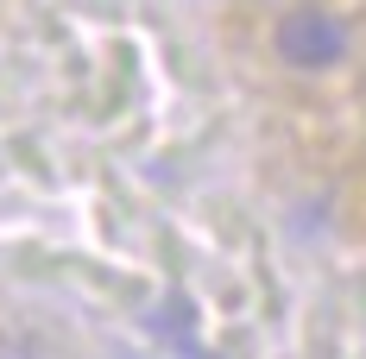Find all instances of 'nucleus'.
Masks as SVG:
<instances>
[{
  "label": "nucleus",
  "mask_w": 366,
  "mask_h": 359,
  "mask_svg": "<svg viewBox=\"0 0 366 359\" xmlns=\"http://www.w3.org/2000/svg\"><path fill=\"white\" fill-rule=\"evenodd\" d=\"M347 19L329 13V6H291L272 32V51L291 64V70H335L347 57Z\"/></svg>",
  "instance_id": "f257e3e1"
}]
</instances>
